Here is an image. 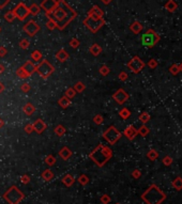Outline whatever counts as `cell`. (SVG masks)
Instances as JSON below:
<instances>
[{
  "label": "cell",
  "mask_w": 182,
  "mask_h": 204,
  "mask_svg": "<svg viewBox=\"0 0 182 204\" xmlns=\"http://www.w3.org/2000/svg\"><path fill=\"white\" fill-rule=\"evenodd\" d=\"M165 194L155 185L150 186L149 189L142 195V199L148 204H161L165 200Z\"/></svg>",
  "instance_id": "cell-1"
},
{
  "label": "cell",
  "mask_w": 182,
  "mask_h": 204,
  "mask_svg": "<svg viewBox=\"0 0 182 204\" xmlns=\"http://www.w3.org/2000/svg\"><path fill=\"white\" fill-rule=\"evenodd\" d=\"M59 6H57V9H56L55 11H54V17H55V24L56 25H61L60 26V29L61 28H64L66 27V25L69 23V21H71L73 18H71V17H68V14H66V6H68V4L64 3L63 1H60L59 2Z\"/></svg>",
  "instance_id": "cell-2"
},
{
  "label": "cell",
  "mask_w": 182,
  "mask_h": 204,
  "mask_svg": "<svg viewBox=\"0 0 182 204\" xmlns=\"http://www.w3.org/2000/svg\"><path fill=\"white\" fill-rule=\"evenodd\" d=\"M85 25L86 27H88L92 32H97L102 26L104 25V20L102 17H97L94 15H89L87 17V19H85Z\"/></svg>",
  "instance_id": "cell-3"
},
{
  "label": "cell",
  "mask_w": 182,
  "mask_h": 204,
  "mask_svg": "<svg viewBox=\"0 0 182 204\" xmlns=\"http://www.w3.org/2000/svg\"><path fill=\"white\" fill-rule=\"evenodd\" d=\"M160 40L159 34L153 30H148L142 36V43L147 47H153Z\"/></svg>",
  "instance_id": "cell-4"
},
{
  "label": "cell",
  "mask_w": 182,
  "mask_h": 204,
  "mask_svg": "<svg viewBox=\"0 0 182 204\" xmlns=\"http://www.w3.org/2000/svg\"><path fill=\"white\" fill-rule=\"evenodd\" d=\"M13 12H14V14H15V17L18 18L19 20H24V19L28 16V14L30 13L29 8H27L24 3H19L18 6H15Z\"/></svg>",
  "instance_id": "cell-5"
},
{
  "label": "cell",
  "mask_w": 182,
  "mask_h": 204,
  "mask_svg": "<svg viewBox=\"0 0 182 204\" xmlns=\"http://www.w3.org/2000/svg\"><path fill=\"white\" fill-rule=\"evenodd\" d=\"M104 137L107 139L109 143H115L121 137V134L114 126H112L104 133Z\"/></svg>",
  "instance_id": "cell-6"
},
{
  "label": "cell",
  "mask_w": 182,
  "mask_h": 204,
  "mask_svg": "<svg viewBox=\"0 0 182 204\" xmlns=\"http://www.w3.org/2000/svg\"><path fill=\"white\" fill-rule=\"evenodd\" d=\"M127 66L130 68L132 72L134 73H139L145 66V63L142 62V60H140L138 57H134L131 61L127 63Z\"/></svg>",
  "instance_id": "cell-7"
},
{
  "label": "cell",
  "mask_w": 182,
  "mask_h": 204,
  "mask_svg": "<svg viewBox=\"0 0 182 204\" xmlns=\"http://www.w3.org/2000/svg\"><path fill=\"white\" fill-rule=\"evenodd\" d=\"M38 72L43 78H46L54 72V66H51L47 61H44L39 65Z\"/></svg>",
  "instance_id": "cell-8"
},
{
  "label": "cell",
  "mask_w": 182,
  "mask_h": 204,
  "mask_svg": "<svg viewBox=\"0 0 182 204\" xmlns=\"http://www.w3.org/2000/svg\"><path fill=\"white\" fill-rule=\"evenodd\" d=\"M39 30H40V26L33 20H30L24 26V31L27 34H29L30 36H33L36 33H38Z\"/></svg>",
  "instance_id": "cell-9"
},
{
  "label": "cell",
  "mask_w": 182,
  "mask_h": 204,
  "mask_svg": "<svg viewBox=\"0 0 182 204\" xmlns=\"http://www.w3.org/2000/svg\"><path fill=\"white\" fill-rule=\"evenodd\" d=\"M58 2L56 0H44V1L41 3V8L44 9L46 11V13H54V11L57 9Z\"/></svg>",
  "instance_id": "cell-10"
},
{
  "label": "cell",
  "mask_w": 182,
  "mask_h": 204,
  "mask_svg": "<svg viewBox=\"0 0 182 204\" xmlns=\"http://www.w3.org/2000/svg\"><path fill=\"white\" fill-rule=\"evenodd\" d=\"M114 98L116 99L118 104H123L127 98H129V95H127V93L124 92L122 89H120V90H118L116 93H115Z\"/></svg>",
  "instance_id": "cell-11"
},
{
  "label": "cell",
  "mask_w": 182,
  "mask_h": 204,
  "mask_svg": "<svg viewBox=\"0 0 182 204\" xmlns=\"http://www.w3.org/2000/svg\"><path fill=\"white\" fill-rule=\"evenodd\" d=\"M137 134H138L137 129H136L135 127L133 126V125H130V126H127V128H125V131H124V135L127 136V138L130 139V140H133Z\"/></svg>",
  "instance_id": "cell-12"
},
{
  "label": "cell",
  "mask_w": 182,
  "mask_h": 204,
  "mask_svg": "<svg viewBox=\"0 0 182 204\" xmlns=\"http://www.w3.org/2000/svg\"><path fill=\"white\" fill-rule=\"evenodd\" d=\"M45 127H46V125L42 122V120H38L33 124V129L38 132V133H42V132L45 129Z\"/></svg>",
  "instance_id": "cell-13"
},
{
  "label": "cell",
  "mask_w": 182,
  "mask_h": 204,
  "mask_svg": "<svg viewBox=\"0 0 182 204\" xmlns=\"http://www.w3.org/2000/svg\"><path fill=\"white\" fill-rule=\"evenodd\" d=\"M23 69H25V72L28 74V75H30V74H32L34 71H36V66H34V64L30 61H28L27 63H25V65L23 66Z\"/></svg>",
  "instance_id": "cell-14"
},
{
  "label": "cell",
  "mask_w": 182,
  "mask_h": 204,
  "mask_svg": "<svg viewBox=\"0 0 182 204\" xmlns=\"http://www.w3.org/2000/svg\"><path fill=\"white\" fill-rule=\"evenodd\" d=\"M142 24L138 23V21H134V23L131 25V30L134 32V33H139V32L142 31Z\"/></svg>",
  "instance_id": "cell-15"
},
{
  "label": "cell",
  "mask_w": 182,
  "mask_h": 204,
  "mask_svg": "<svg viewBox=\"0 0 182 204\" xmlns=\"http://www.w3.org/2000/svg\"><path fill=\"white\" fill-rule=\"evenodd\" d=\"M56 57H57V59L59 60V61H66V59H68V54L66 53V50H63V49H61V50H59L57 53V55H56Z\"/></svg>",
  "instance_id": "cell-16"
},
{
  "label": "cell",
  "mask_w": 182,
  "mask_h": 204,
  "mask_svg": "<svg viewBox=\"0 0 182 204\" xmlns=\"http://www.w3.org/2000/svg\"><path fill=\"white\" fill-rule=\"evenodd\" d=\"M165 8L167 9L168 11H170V12H174V11L178 8V6H177V3L174 0H169V1L165 4Z\"/></svg>",
  "instance_id": "cell-17"
},
{
  "label": "cell",
  "mask_w": 182,
  "mask_h": 204,
  "mask_svg": "<svg viewBox=\"0 0 182 204\" xmlns=\"http://www.w3.org/2000/svg\"><path fill=\"white\" fill-rule=\"evenodd\" d=\"M89 15H94V16H97V17H102L103 12H102L101 9H100L99 6H94V8H92V10L89 12Z\"/></svg>",
  "instance_id": "cell-18"
},
{
  "label": "cell",
  "mask_w": 182,
  "mask_h": 204,
  "mask_svg": "<svg viewBox=\"0 0 182 204\" xmlns=\"http://www.w3.org/2000/svg\"><path fill=\"white\" fill-rule=\"evenodd\" d=\"M173 186L178 190L182 189V179L181 177H177V179L173 182Z\"/></svg>",
  "instance_id": "cell-19"
},
{
  "label": "cell",
  "mask_w": 182,
  "mask_h": 204,
  "mask_svg": "<svg viewBox=\"0 0 182 204\" xmlns=\"http://www.w3.org/2000/svg\"><path fill=\"white\" fill-rule=\"evenodd\" d=\"M40 11H41V6H39L38 4H32V6L29 8V12L31 13V14H33V15L38 14Z\"/></svg>",
  "instance_id": "cell-20"
},
{
  "label": "cell",
  "mask_w": 182,
  "mask_h": 204,
  "mask_svg": "<svg viewBox=\"0 0 182 204\" xmlns=\"http://www.w3.org/2000/svg\"><path fill=\"white\" fill-rule=\"evenodd\" d=\"M90 51H91V54H92V55L97 56L100 53H101V47H100L99 45L94 44V45H92V46H91Z\"/></svg>",
  "instance_id": "cell-21"
},
{
  "label": "cell",
  "mask_w": 182,
  "mask_h": 204,
  "mask_svg": "<svg viewBox=\"0 0 182 204\" xmlns=\"http://www.w3.org/2000/svg\"><path fill=\"white\" fill-rule=\"evenodd\" d=\"M139 120L142 124H146V123L150 120V116H149V113H147V112H144V113H142L139 116Z\"/></svg>",
  "instance_id": "cell-22"
},
{
  "label": "cell",
  "mask_w": 182,
  "mask_h": 204,
  "mask_svg": "<svg viewBox=\"0 0 182 204\" xmlns=\"http://www.w3.org/2000/svg\"><path fill=\"white\" fill-rule=\"evenodd\" d=\"M119 114H120V117H121L122 119H127L130 116H131V112H130L129 109L124 108V109H122L120 112H119Z\"/></svg>",
  "instance_id": "cell-23"
},
{
  "label": "cell",
  "mask_w": 182,
  "mask_h": 204,
  "mask_svg": "<svg viewBox=\"0 0 182 204\" xmlns=\"http://www.w3.org/2000/svg\"><path fill=\"white\" fill-rule=\"evenodd\" d=\"M148 157L150 158L151 160H154V159H157V156H159V154H157V152L155 151V150H151V151H149L148 152Z\"/></svg>",
  "instance_id": "cell-24"
},
{
  "label": "cell",
  "mask_w": 182,
  "mask_h": 204,
  "mask_svg": "<svg viewBox=\"0 0 182 204\" xmlns=\"http://www.w3.org/2000/svg\"><path fill=\"white\" fill-rule=\"evenodd\" d=\"M4 17H6V20H8V21H13L15 18H16V17H15L14 12H13V11H11V12L6 13V15H4Z\"/></svg>",
  "instance_id": "cell-25"
},
{
  "label": "cell",
  "mask_w": 182,
  "mask_h": 204,
  "mask_svg": "<svg viewBox=\"0 0 182 204\" xmlns=\"http://www.w3.org/2000/svg\"><path fill=\"white\" fill-rule=\"evenodd\" d=\"M137 132H138V134H140L142 137H145V136H147V134L149 133V128L147 126H145V125H142V126L140 127Z\"/></svg>",
  "instance_id": "cell-26"
},
{
  "label": "cell",
  "mask_w": 182,
  "mask_h": 204,
  "mask_svg": "<svg viewBox=\"0 0 182 204\" xmlns=\"http://www.w3.org/2000/svg\"><path fill=\"white\" fill-rule=\"evenodd\" d=\"M16 74H17V76H18V77H21V78H27L28 76H29L27 73H26L25 69H24L23 68H21L19 69H17Z\"/></svg>",
  "instance_id": "cell-27"
},
{
  "label": "cell",
  "mask_w": 182,
  "mask_h": 204,
  "mask_svg": "<svg viewBox=\"0 0 182 204\" xmlns=\"http://www.w3.org/2000/svg\"><path fill=\"white\" fill-rule=\"evenodd\" d=\"M24 110H25V113L26 114H29V116H30V114H32V112L34 111V108L32 107L30 104H27V105L24 107Z\"/></svg>",
  "instance_id": "cell-28"
},
{
  "label": "cell",
  "mask_w": 182,
  "mask_h": 204,
  "mask_svg": "<svg viewBox=\"0 0 182 204\" xmlns=\"http://www.w3.org/2000/svg\"><path fill=\"white\" fill-rule=\"evenodd\" d=\"M169 71H170V73H172L173 75H177V74L180 72V69H179V65H177V64H173V65L170 66Z\"/></svg>",
  "instance_id": "cell-29"
},
{
  "label": "cell",
  "mask_w": 182,
  "mask_h": 204,
  "mask_svg": "<svg viewBox=\"0 0 182 204\" xmlns=\"http://www.w3.org/2000/svg\"><path fill=\"white\" fill-rule=\"evenodd\" d=\"M41 57H42V55H41V53L39 50H34L33 53L31 54V58L33 60H40L41 59Z\"/></svg>",
  "instance_id": "cell-30"
},
{
  "label": "cell",
  "mask_w": 182,
  "mask_h": 204,
  "mask_svg": "<svg viewBox=\"0 0 182 204\" xmlns=\"http://www.w3.org/2000/svg\"><path fill=\"white\" fill-rule=\"evenodd\" d=\"M19 46L23 49H27L28 47H29V41H28L27 39H24V40H21V42L19 43Z\"/></svg>",
  "instance_id": "cell-31"
},
{
  "label": "cell",
  "mask_w": 182,
  "mask_h": 204,
  "mask_svg": "<svg viewBox=\"0 0 182 204\" xmlns=\"http://www.w3.org/2000/svg\"><path fill=\"white\" fill-rule=\"evenodd\" d=\"M172 161H173V159H172V157H170V156H165V157H164V159H163L164 165H166V166H169V165L172 164Z\"/></svg>",
  "instance_id": "cell-32"
},
{
  "label": "cell",
  "mask_w": 182,
  "mask_h": 204,
  "mask_svg": "<svg viewBox=\"0 0 182 204\" xmlns=\"http://www.w3.org/2000/svg\"><path fill=\"white\" fill-rule=\"evenodd\" d=\"M59 104L62 106V107H68L69 104H70V103H69L68 99H66V98H61V99H60V101H59Z\"/></svg>",
  "instance_id": "cell-33"
},
{
  "label": "cell",
  "mask_w": 182,
  "mask_h": 204,
  "mask_svg": "<svg viewBox=\"0 0 182 204\" xmlns=\"http://www.w3.org/2000/svg\"><path fill=\"white\" fill-rule=\"evenodd\" d=\"M55 26H56L55 21H54L53 19H49V20H48V23H47V27H48V29L53 30L54 28H55Z\"/></svg>",
  "instance_id": "cell-34"
},
{
  "label": "cell",
  "mask_w": 182,
  "mask_h": 204,
  "mask_svg": "<svg viewBox=\"0 0 182 204\" xmlns=\"http://www.w3.org/2000/svg\"><path fill=\"white\" fill-rule=\"evenodd\" d=\"M148 65H149V66H150V68H151V69H154V68H155V66H157V61H155V60H154V59H151V60H150V61H149V62H148Z\"/></svg>",
  "instance_id": "cell-35"
},
{
  "label": "cell",
  "mask_w": 182,
  "mask_h": 204,
  "mask_svg": "<svg viewBox=\"0 0 182 204\" xmlns=\"http://www.w3.org/2000/svg\"><path fill=\"white\" fill-rule=\"evenodd\" d=\"M70 44H71V46H72V47H74V48H76V47L79 45V42H78V40H76V39H73V40L71 41V43H70Z\"/></svg>",
  "instance_id": "cell-36"
},
{
  "label": "cell",
  "mask_w": 182,
  "mask_h": 204,
  "mask_svg": "<svg viewBox=\"0 0 182 204\" xmlns=\"http://www.w3.org/2000/svg\"><path fill=\"white\" fill-rule=\"evenodd\" d=\"M84 88H85V87H84V84L82 83V82H78V83L75 84V89H76V90H78L79 92H81V91H83Z\"/></svg>",
  "instance_id": "cell-37"
},
{
  "label": "cell",
  "mask_w": 182,
  "mask_h": 204,
  "mask_svg": "<svg viewBox=\"0 0 182 204\" xmlns=\"http://www.w3.org/2000/svg\"><path fill=\"white\" fill-rule=\"evenodd\" d=\"M56 132H57L58 135L61 136V135H63V133H64V128L62 126H58L57 129H56Z\"/></svg>",
  "instance_id": "cell-38"
},
{
  "label": "cell",
  "mask_w": 182,
  "mask_h": 204,
  "mask_svg": "<svg viewBox=\"0 0 182 204\" xmlns=\"http://www.w3.org/2000/svg\"><path fill=\"white\" fill-rule=\"evenodd\" d=\"M108 72H109V69H108L107 66H102L101 68V74H103V75H107Z\"/></svg>",
  "instance_id": "cell-39"
},
{
  "label": "cell",
  "mask_w": 182,
  "mask_h": 204,
  "mask_svg": "<svg viewBox=\"0 0 182 204\" xmlns=\"http://www.w3.org/2000/svg\"><path fill=\"white\" fill-rule=\"evenodd\" d=\"M21 90H23L24 92H28V91L30 90L29 84H28V83H24V84H23V87H21Z\"/></svg>",
  "instance_id": "cell-40"
},
{
  "label": "cell",
  "mask_w": 182,
  "mask_h": 204,
  "mask_svg": "<svg viewBox=\"0 0 182 204\" xmlns=\"http://www.w3.org/2000/svg\"><path fill=\"white\" fill-rule=\"evenodd\" d=\"M9 1H10V0H0V9L4 8V6L9 3Z\"/></svg>",
  "instance_id": "cell-41"
},
{
  "label": "cell",
  "mask_w": 182,
  "mask_h": 204,
  "mask_svg": "<svg viewBox=\"0 0 182 204\" xmlns=\"http://www.w3.org/2000/svg\"><path fill=\"white\" fill-rule=\"evenodd\" d=\"M6 55V49L4 47H0V57H3Z\"/></svg>",
  "instance_id": "cell-42"
},
{
  "label": "cell",
  "mask_w": 182,
  "mask_h": 204,
  "mask_svg": "<svg viewBox=\"0 0 182 204\" xmlns=\"http://www.w3.org/2000/svg\"><path fill=\"white\" fill-rule=\"evenodd\" d=\"M119 78H120L121 80H125L127 78V73H124V72H122V73L119 75Z\"/></svg>",
  "instance_id": "cell-43"
},
{
  "label": "cell",
  "mask_w": 182,
  "mask_h": 204,
  "mask_svg": "<svg viewBox=\"0 0 182 204\" xmlns=\"http://www.w3.org/2000/svg\"><path fill=\"white\" fill-rule=\"evenodd\" d=\"M66 96H70V97L74 96V92H73V90H68V91H66Z\"/></svg>",
  "instance_id": "cell-44"
},
{
  "label": "cell",
  "mask_w": 182,
  "mask_h": 204,
  "mask_svg": "<svg viewBox=\"0 0 182 204\" xmlns=\"http://www.w3.org/2000/svg\"><path fill=\"white\" fill-rule=\"evenodd\" d=\"M94 122H97V123H99V124H101V123H102V118H101L100 116L95 117V118H94Z\"/></svg>",
  "instance_id": "cell-45"
},
{
  "label": "cell",
  "mask_w": 182,
  "mask_h": 204,
  "mask_svg": "<svg viewBox=\"0 0 182 204\" xmlns=\"http://www.w3.org/2000/svg\"><path fill=\"white\" fill-rule=\"evenodd\" d=\"M32 127H33V126H31V125H27V126L25 127L26 132H28V133H30V132L32 131Z\"/></svg>",
  "instance_id": "cell-46"
},
{
  "label": "cell",
  "mask_w": 182,
  "mask_h": 204,
  "mask_svg": "<svg viewBox=\"0 0 182 204\" xmlns=\"http://www.w3.org/2000/svg\"><path fill=\"white\" fill-rule=\"evenodd\" d=\"M3 71H4V66L0 64V73H2V72H3Z\"/></svg>",
  "instance_id": "cell-47"
},
{
  "label": "cell",
  "mask_w": 182,
  "mask_h": 204,
  "mask_svg": "<svg viewBox=\"0 0 182 204\" xmlns=\"http://www.w3.org/2000/svg\"><path fill=\"white\" fill-rule=\"evenodd\" d=\"M102 2H104V3H109L110 1H112V0H101Z\"/></svg>",
  "instance_id": "cell-48"
},
{
  "label": "cell",
  "mask_w": 182,
  "mask_h": 204,
  "mask_svg": "<svg viewBox=\"0 0 182 204\" xmlns=\"http://www.w3.org/2000/svg\"><path fill=\"white\" fill-rule=\"evenodd\" d=\"M2 90H3V84H2L1 82H0V92H1Z\"/></svg>",
  "instance_id": "cell-49"
},
{
  "label": "cell",
  "mask_w": 182,
  "mask_h": 204,
  "mask_svg": "<svg viewBox=\"0 0 182 204\" xmlns=\"http://www.w3.org/2000/svg\"><path fill=\"white\" fill-rule=\"evenodd\" d=\"M179 69H180V72H182V63L179 65Z\"/></svg>",
  "instance_id": "cell-50"
},
{
  "label": "cell",
  "mask_w": 182,
  "mask_h": 204,
  "mask_svg": "<svg viewBox=\"0 0 182 204\" xmlns=\"http://www.w3.org/2000/svg\"><path fill=\"white\" fill-rule=\"evenodd\" d=\"M2 125H3V122H2V121H1V120H0V127H1V126H2Z\"/></svg>",
  "instance_id": "cell-51"
},
{
  "label": "cell",
  "mask_w": 182,
  "mask_h": 204,
  "mask_svg": "<svg viewBox=\"0 0 182 204\" xmlns=\"http://www.w3.org/2000/svg\"><path fill=\"white\" fill-rule=\"evenodd\" d=\"M0 32H1V28H0Z\"/></svg>",
  "instance_id": "cell-52"
}]
</instances>
